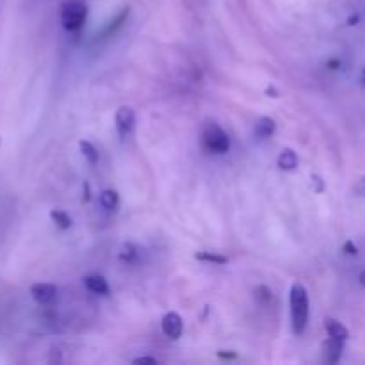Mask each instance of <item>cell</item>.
<instances>
[{
	"instance_id": "1",
	"label": "cell",
	"mask_w": 365,
	"mask_h": 365,
	"mask_svg": "<svg viewBox=\"0 0 365 365\" xmlns=\"http://www.w3.org/2000/svg\"><path fill=\"white\" fill-rule=\"evenodd\" d=\"M290 319L296 335H303L309 324V294L302 283H294L290 289Z\"/></svg>"
},
{
	"instance_id": "2",
	"label": "cell",
	"mask_w": 365,
	"mask_h": 365,
	"mask_svg": "<svg viewBox=\"0 0 365 365\" xmlns=\"http://www.w3.org/2000/svg\"><path fill=\"white\" fill-rule=\"evenodd\" d=\"M87 18V6L82 0H66L61 6V23L66 30L75 32V30L82 29Z\"/></svg>"
},
{
	"instance_id": "3",
	"label": "cell",
	"mask_w": 365,
	"mask_h": 365,
	"mask_svg": "<svg viewBox=\"0 0 365 365\" xmlns=\"http://www.w3.org/2000/svg\"><path fill=\"white\" fill-rule=\"evenodd\" d=\"M202 143L211 154L223 155L230 150V137L219 125L207 123L202 132Z\"/></svg>"
},
{
	"instance_id": "4",
	"label": "cell",
	"mask_w": 365,
	"mask_h": 365,
	"mask_svg": "<svg viewBox=\"0 0 365 365\" xmlns=\"http://www.w3.org/2000/svg\"><path fill=\"white\" fill-rule=\"evenodd\" d=\"M114 123H116V130L120 134V137L130 136V132L134 130V125H136V113L132 107H120L116 111V118H114Z\"/></svg>"
},
{
	"instance_id": "5",
	"label": "cell",
	"mask_w": 365,
	"mask_h": 365,
	"mask_svg": "<svg viewBox=\"0 0 365 365\" xmlns=\"http://www.w3.org/2000/svg\"><path fill=\"white\" fill-rule=\"evenodd\" d=\"M162 331L170 339H180L182 333H184V321H182V317L177 312L166 314L164 319H162Z\"/></svg>"
},
{
	"instance_id": "6",
	"label": "cell",
	"mask_w": 365,
	"mask_h": 365,
	"mask_svg": "<svg viewBox=\"0 0 365 365\" xmlns=\"http://www.w3.org/2000/svg\"><path fill=\"white\" fill-rule=\"evenodd\" d=\"M30 294L39 305H52L57 299V287L52 283H35L30 287Z\"/></svg>"
},
{
	"instance_id": "7",
	"label": "cell",
	"mask_w": 365,
	"mask_h": 365,
	"mask_svg": "<svg viewBox=\"0 0 365 365\" xmlns=\"http://www.w3.org/2000/svg\"><path fill=\"white\" fill-rule=\"evenodd\" d=\"M342 349H344V340L342 339H335V337H330L328 342L324 344V354H326V360L330 364H337L342 357Z\"/></svg>"
},
{
	"instance_id": "8",
	"label": "cell",
	"mask_w": 365,
	"mask_h": 365,
	"mask_svg": "<svg viewBox=\"0 0 365 365\" xmlns=\"http://www.w3.org/2000/svg\"><path fill=\"white\" fill-rule=\"evenodd\" d=\"M84 283H86L87 290H91L93 294H107L109 292V283L104 276L100 275H89L84 278Z\"/></svg>"
},
{
	"instance_id": "9",
	"label": "cell",
	"mask_w": 365,
	"mask_h": 365,
	"mask_svg": "<svg viewBox=\"0 0 365 365\" xmlns=\"http://www.w3.org/2000/svg\"><path fill=\"white\" fill-rule=\"evenodd\" d=\"M324 330H326L328 335L335 337V339L346 340L347 337H349V331H347V328L337 319H326V321H324Z\"/></svg>"
},
{
	"instance_id": "10",
	"label": "cell",
	"mask_w": 365,
	"mask_h": 365,
	"mask_svg": "<svg viewBox=\"0 0 365 365\" xmlns=\"http://www.w3.org/2000/svg\"><path fill=\"white\" fill-rule=\"evenodd\" d=\"M297 164H299V159H297L296 151L290 150V148H285V150L278 155V166L282 170L292 171L296 170Z\"/></svg>"
},
{
	"instance_id": "11",
	"label": "cell",
	"mask_w": 365,
	"mask_h": 365,
	"mask_svg": "<svg viewBox=\"0 0 365 365\" xmlns=\"http://www.w3.org/2000/svg\"><path fill=\"white\" fill-rule=\"evenodd\" d=\"M276 130V123L273 118H260L255 127V134L259 137H271Z\"/></svg>"
},
{
	"instance_id": "12",
	"label": "cell",
	"mask_w": 365,
	"mask_h": 365,
	"mask_svg": "<svg viewBox=\"0 0 365 365\" xmlns=\"http://www.w3.org/2000/svg\"><path fill=\"white\" fill-rule=\"evenodd\" d=\"M100 204H102V207L107 209V211H116L118 205H120V196H118V192L113 191V189H106V191L100 194Z\"/></svg>"
},
{
	"instance_id": "13",
	"label": "cell",
	"mask_w": 365,
	"mask_h": 365,
	"mask_svg": "<svg viewBox=\"0 0 365 365\" xmlns=\"http://www.w3.org/2000/svg\"><path fill=\"white\" fill-rule=\"evenodd\" d=\"M79 147H80V151H82V155L86 157V161L89 162V164H97L98 162L97 148H94L89 141H80Z\"/></svg>"
},
{
	"instance_id": "14",
	"label": "cell",
	"mask_w": 365,
	"mask_h": 365,
	"mask_svg": "<svg viewBox=\"0 0 365 365\" xmlns=\"http://www.w3.org/2000/svg\"><path fill=\"white\" fill-rule=\"evenodd\" d=\"M50 218H52L54 223L63 230H68L70 226H72V218L64 211H52L50 212Z\"/></svg>"
},
{
	"instance_id": "15",
	"label": "cell",
	"mask_w": 365,
	"mask_h": 365,
	"mask_svg": "<svg viewBox=\"0 0 365 365\" xmlns=\"http://www.w3.org/2000/svg\"><path fill=\"white\" fill-rule=\"evenodd\" d=\"M196 259L198 260H204V262H212V264H226L228 259L223 255H218V253H211V252H200L196 253Z\"/></svg>"
},
{
	"instance_id": "16",
	"label": "cell",
	"mask_w": 365,
	"mask_h": 365,
	"mask_svg": "<svg viewBox=\"0 0 365 365\" xmlns=\"http://www.w3.org/2000/svg\"><path fill=\"white\" fill-rule=\"evenodd\" d=\"M134 364H157V360L154 357H140L134 360Z\"/></svg>"
},
{
	"instance_id": "17",
	"label": "cell",
	"mask_w": 365,
	"mask_h": 365,
	"mask_svg": "<svg viewBox=\"0 0 365 365\" xmlns=\"http://www.w3.org/2000/svg\"><path fill=\"white\" fill-rule=\"evenodd\" d=\"M344 252L349 253V255H357V246H354L351 241H347L346 245H344Z\"/></svg>"
},
{
	"instance_id": "18",
	"label": "cell",
	"mask_w": 365,
	"mask_h": 365,
	"mask_svg": "<svg viewBox=\"0 0 365 365\" xmlns=\"http://www.w3.org/2000/svg\"><path fill=\"white\" fill-rule=\"evenodd\" d=\"M360 283L361 285H365V271L360 275Z\"/></svg>"
},
{
	"instance_id": "19",
	"label": "cell",
	"mask_w": 365,
	"mask_h": 365,
	"mask_svg": "<svg viewBox=\"0 0 365 365\" xmlns=\"http://www.w3.org/2000/svg\"><path fill=\"white\" fill-rule=\"evenodd\" d=\"M361 80L365 82V66H364V72H361Z\"/></svg>"
},
{
	"instance_id": "20",
	"label": "cell",
	"mask_w": 365,
	"mask_h": 365,
	"mask_svg": "<svg viewBox=\"0 0 365 365\" xmlns=\"http://www.w3.org/2000/svg\"><path fill=\"white\" fill-rule=\"evenodd\" d=\"M361 185H364V191H365V178H364V180H361Z\"/></svg>"
},
{
	"instance_id": "21",
	"label": "cell",
	"mask_w": 365,
	"mask_h": 365,
	"mask_svg": "<svg viewBox=\"0 0 365 365\" xmlns=\"http://www.w3.org/2000/svg\"><path fill=\"white\" fill-rule=\"evenodd\" d=\"M0 143H2V140H0Z\"/></svg>"
}]
</instances>
